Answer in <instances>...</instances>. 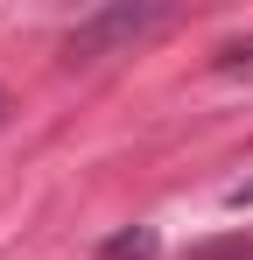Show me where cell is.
<instances>
[{
    "mask_svg": "<svg viewBox=\"0 0 253 260\" xmlns=\"http://www.w3.org/2000/svg\"><path fill=\"white\" fill-rule=\"evenodd\" d=\"M0 113H7V91H0Z\"/></svg>",
    "mask_w": 253,
    "mask_h": 260,
    "instance_id": "cell-3",
    "label": "cell"
},
{
    "mask_svg": "<svg viewBox=\"0 0 253 260\" xmlns=\"http://www.w3.org/2000/svg\"><path fill=\"white\" fill-rule=\"evenodd\" d=\"M106 260H155V232H120V239H106Z\"/></svg>",
    "mask_w": 253,
    "mask_h": 260,
    "instance_id": "cell-2",
    "label": "cell"
},
{
    "mask_svg": "<svg viewBox=\"0 0 253 260\" xmlns=\"http://www.w3.org/2000/svg\"><path fill=\"white\" fill-rule=\"evenodd\" d=\"M141 28H155V14H134V7H120V14H99L91 28H78V36H71V63H78V56H99V43L141 36Z\"/></svg>",
    "mask_w": 253,
    "mask_h": 260,
    "instance_id": "cell-1",
    "label": "cell"
}]
</instances>
